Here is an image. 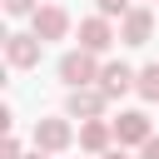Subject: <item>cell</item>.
I'll return each mask as SVG.
<instances>
[{"mask_svg":"<svg viewBox=\"0 0 159 159\" xmlns=\"http://www.w3.org/2000/svg\"><path fill=\"white\" fill-rule=\"evenodd\" d=\"M60 80L75 89V84H94L99 80V60H94V50H70V55H60Z\"/></svg>","mask_w":159,"mask_h":159,"instance_id":"cell-1","label":"cell"},{"mask_svg":"<svg viewBox=\"0 0 159 159\" xmlns=\"http://www.w3.org/2000/svg\"><path fill=\"white\" fill-rule=\"evenodd\" d=\"M104 104H109V94H104L99 84H75L70 99H65V114H70V119H99Z\"/></svg>","mask_w":159,"mask_h":159,"instance_id":"cell-2","label":"cell"},{"mask_svg":"<svg viewBox=\"0 0 159 159\" xmlns=\"http://www.w3.org/2000/svg\"><path fill=\"white\" fill-rule=\"evenodd\" d=\"M40 50H45V40L30 30V35H5V65L10 70H35L40 65Z\"/></svg>","mask_w":159,"mask_h":159,"instance_id":"cell-3","label":"cell"},{"mask_svg":"<svg viewBox=\"0 0 159 159\" xmlns=\"http://www.w3.org/2000/svg\"><path fill=\"white\" fill-rule=\"evenodd\" d=\"M70 144H75L70 114H65V119H35V149H45V154H65Z\"/></svg>","mask_w":159,"mask_h":159,"instance_id":"cell-4","label":"cell"},{"mask_svg":"<svg viewBox=\"0 0 159 159\" xmlns=\"http://www.w3.org/2000/svg\"><path fill=\"white\" fill-rule=\"evenodd\" d=\"M149 35H154V10L149 5H129L119 15V40L124 45H149Z\"/></svg>","mask_w":159,"mask_h":159,"instance_id":"cell-5","label":"cell"},{"mask_svg":"<svg viewBox=\"0 0 159 159\" xmlns=\"http://www.w3.org/2000/svg\"><path fill=\"white\" fill-rule=\"evenodd\" d=\"M139 84V70H129L124 60H109V65H99V89L109 94V99H119V94H129Z\"/></svg>","mask_w":159,"mask_h":159,"instance_id":"cell-6","label":"cell"},{"mask_svg":"<svg viewBox=\"0 0 159 159\" xmlns=\"http://www.w3.org/2000/svg\"><path fill=\"white\" fill-rule=\"evenodd\" d=\"M114 144H119L114 139V119H80V149L84 154H104Z\"/></svg>","mask_w":159,"mask_h":159,"instance_id":"cell-7","label":"cell"},{"mask_svg":"<svg viewBox=\"0 0 159 159\" xmlns=\"http://www.w3.org/2000/svg\"><path fill=\"white\" fill-rule=\"evenodd\" d=\"M30 25H35V35L50 45V40H65L70 35V15L60 10V5H40L35 15H30Z\"/></svg>","mask_w":159,"mask_h":159,"instance_id":"cell-8","label":"cell"},{"mask_svg":"<svg viewBox=\"0 0 159 159\" xmlns=\"http://www.w3.org/2000/svg\"><path fill=\"white\" fill-rule=\"evenodd\" d=\"M80 45L94 50V55H104V50L114 45V25H109V15H89V20H80Z\"/></svg>","mask_w":159,"mask_h":159,"instance_id":"cell-9","label":"cell"},{"mask_svg":"<svg viewBox=\"0 0 159 159\" xmlns=\"http://www.w3.org/2000/svg\"><path fill=\"white\" fill-rule=\"evenodd\" d=\"M149 134H154V129H149V114H144V109H124V114L114 119V139H119V144H144Z\"/></svg>","mask_w":159,"mask_h":159,"instance_id":"cell-10","label":"cell"},{"mask_svg":"<svg viewBox=\"0 0 159 159\" xmlns=\"http://www.w3.org/2000/svg\"><path fill=\"white\" fill-rule=\"evenodd\" d=\"M134 89H139V94H144L149 104H159V60L139 70V84H134Z\"/></svg>","mask_w":159,"mask_h":159,"instance_id":"cell-11","label":"cell"},{"mask_svg":"<svg viewBox=\"0 0 159 159\" xmlns=\"http://www.w3.org/2000/svg\"><path fill=\"white\" fill-rule=\"evenodd\" d=\"M94 5H99V15H109V20H114V15H124V10H129V0H94Z\"/></svg>","mask_w":159,"mask_h":159,"instance_id":"cell-12","label":"cell"},{"mask_svg":"<svg viewBox=\"0 0 159 159\" xmlns=\"http://www.w3.org/2000/svg\"><path fill=\"white\" fill-rule=\"evenodd\" d=\"M40 5L35 0H5V15H35Z\"/></svg>","mask_w":159,"mask_h":159,"instance_id":"cell-13","label":"cell"},{"mask_svg":"<svg viewBox=\"0 0 159 159\" xmlns=\"http://www.w3.org/2000/svg\"><path fill=\"white\" fill-rule=\"evenodd\" d=\"M0 159H25V154H20V139H15V134H5V144H0Z\"/></svg>","mask_w":159,"mask_h":159,"instance_id":"cell-14","label":"cell"},{"mask_svg":"<svg viewBox=\"0 0 159 159\" xmlns=\"http://www.w3.org/2000/svg\"><path fill=\"white\" fill-rule=\"evenodd\" d=\"M139 159H159V134H149V139L139 144Z\"/></svg>","mask_w":159,"mask_h":159,"instance_id":"cell-15","label":"cell"},{"mask_svg":"<svg viewBox=\"0 0 159 159\" xmlns=\"http://www.w3.org/2000/svg\"><path fill=\"white\" fill-rule=\"evenodd\" d=\"M99 159H129V154H124V144H114V149H104Z\"/></svg>","mask_w":159,"mask_h":159,"instance_id":"cell-16","label":"cell"},{"mask_svg":"<svg viewBox=\"0 0 159 159\" xmlns=\"http://www.w3.org/2000/svg\"><path fill=\"white\" fill-rule=\"evenodd\" d=\"M25 159H50V154H45V149H35V154H25Z\"/></svg>","mask_w":159,"mask_h":159,"instance_id":"cell-17","label":"cell"}]
</instances>
